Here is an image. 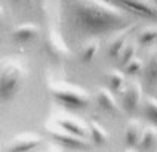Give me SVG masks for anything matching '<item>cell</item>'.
<instances>
[{
  "mask_svg": "<svg viewBox=\"0 0 157 152\" xmlns=\"http://www.w3.org/2000/svg\"><path fill=\"white\" fill-rule=\"evenodd\" d=\"M113 2L133 13H138L141 16L153 19L157 18V8L153 0H113Z\"/></svg>",
  "mask_w": 157,
  "mask_h": 152,
  "instance_id": "4",
  "label": "cell"
},
{
  "mask_svg": "<svg viewBox=\"0 0 157 152\" xmlns=\"http://www.w3.org/2000/svg\"><path fill=\"white\" fill-rule=\"evenodd\" d=\"M74 15L78 27L87 34H102L126 28V9L107 0H76Z\"/></svg>",
  "mask_w": 157,
  "mask_h": 152,
  "instance_id": "1",
  "label": "cell"
},
{
  "mask_svg": "<svg viewBox=\"0 0 157 152\" xmlns=\"http://www.w3.org/2000/svg\"><path fill=\"white\" fill-rule=\"evenodd\" d=\"M56 124L62 127L64 130L78 136V137H86L87 134V130L86 127L83 125V123L76 120V118H71V117H58L56 118Z\"/></svg>",
  "mask_w": 157,
  "mask_h": 152,
  "instance_id": "10",
  "label": "cell"
},
{
  "mask_svg": "<svg viewBox=\"0 0 157 152\" xmlns=\"http://www.w3.org/2000/svg\"><path fill=\"white\" fill-rule=\"evenodd\" d=\"M42 143V139L34 133H25L18 136L13 142L10 143L9 146V151L12 152H25V151H31L34 149L36 146H39Z\"/></svg>",
  "mask_w": 157,
  "mask_h": 152,
  "instance_id": "7",
  "label": "cell"
},
{
  "mask_svg": "<svg viewBox=\"0 0 157 152\" xmlns=\"http://www.w3.org/2000/svg\"><path fill=\"white\" fill-rule=\"evenodd\" d=\"M24 81V70L19 63L13 61H8L2 67V78H0V87H2V98L9 99L17 93L21 84Z\"/></svg>",
  "mask_w": 157,
  "mask_h": 152,
  "instance_id": "3",
  "label": "cell"
},
{
  "mask_svg": "<svg viewBox=\"0 0 157 152\" xmlns=\"http://www.w3.org/2000/svg\"><path fill=\"white\" fill-rule=\"evenodd\" d=\"M145 72V80L150 86H156L157 84V52L148 59V63L144 67Z\"/></svg>",
  "mask_w": 157,
  "mask_h": 152,
  "instance_id": "14",
  "label": "cell"
},
{
  "mask_svg": "<svg viewBox=\"0 0 157 152\" xmlns=\"http://www.w3.org/2000/svg\"><path fill=\"white\" fill-rule=\"evenodd\" d=\"M124 68H126V74H128V75H136V74H140V72L144 70V65H142V61H141V59L133 56Z\"/></svg>",
  "mask_w": 157,
  "mask_h": 152,
  "instance_id": "21",
  "label": "cell"
},
{
  "mask_svg": "<svg viewBox=\"0 0 157 152\" xmlns=\"http://www.w3.org/2000/svg\"><path fill=\"white\" fill-rule=\"evenodd\" d=\"M154 2V5H156V8H157V0H153Z\"/></svg>",
  "mask_w": 157,
  "mask_h": 152,
  "instance_id": "23",
  "label": "cell"
},
{
  "mask_svg": "<svg viewBox=\"0 0 157 152\" xmlns=\"http://www.w3.org/2000/svg\"><path fill=\"white\" fill-rule=\"evenodd\" d=\"M156 136H157L156 130H154L153 127L145 128V130H144V133H142V136H141V139H140V148H142V149H147V148H150V146L154 143Z\"/></svg>",
  "mask_w": 157,
  "mask_h": 152,
  "instance_id": "20",
  "label": "cell"
},
{
  "mask_svg": "<svg viewBox=\"0 0 157 152\" xmlns=\"http://www.w3.org/2000/svg\"><path fill=\"white\" fill-rule=\"evenodd\" d=\"M96 102H98V105L102 108L104 111H107L108 114H111V115L120 114L119 103L116 102L113 93H111L108 89H105V87L98 89V92H96Z\"/></svg>",
  "mask_w": 157,
  "mask_h": 152,
  "instance_id": "9",
  "label": "cell"
},
{
  "mask_svg": "<svg viewBox=\"0 0 157 152\" xmlns=\"http://www.w3.org/2000/svg\"><path fill=\"white\" fill-rule=\"evenodd\" d=\"M108 84H110V89L114 92H120L124 84V77H123L122 72L119 71H111L108 74Z\"/></svg>",
  "mask_w": 157,
  "mask_h": 152,
  "instance_id": "18",
  "label": "cell"
},
{
  "mask_svg": "<svg viewBox=\"0 0 157 152\" xmlns=\"http://www.w3.org/2000/svg\"><path fill=\"white\" fill-rule=\"evenodd\" d=\"M98 47H99L98 42H96V40H90V42L83 47V50H82V61H83V62L92 61L94 56L96 55V52H98Z\"/></svg>",
  "mask_w": 157,
  "mask_h": 152,
  "instance_id": "19",
  "label": "cell"
},
{
  "mask_svg": "<svg viewBox=\"0 0 157 152\" xmlns=\"http://www.w3.org/2000/svg\"><path fill=\"white\" fill-rule=\"evenodd\" d=\"M122 99H123V107L126 108V111L133 112L138 108L140 100H141V84L140 83L132 81L131 84L124 89Z\"/></svg>",
  "mask_w": 157,
  "mask_h": 152,
  "instance_id": "8",
  "label": "cell"
},
{
  "mask_svg": "<svg viewBox=\"0 0 157 152\" xmlns=\"http://www.w3.org/2000/svg\"><path fill=\"white\" fill-rule=\"evenodd\" d=\"M49 89L53 98L68 108H85L90 102L89 93L86 90L70 83H55Z\"/></svg>",
  "mask_w": 157,
  "mask_h": 152,
  "instance_id": "2",
  "label": "cell"
},
{
  "mask_svg": "<svg viewBox=\"0 0 157 152\" xmlns=\"http://www.w3.org/2000/svg\"><path fill=\"white\" fill-rule=\"evenodd\" d=\"M141 124L138 121L132 120L126 125V132H124V140L128 146H136L141 139Z\"/></svg>",
  "mask_w": 157,
  "mask_h": 152,
  "instance_id": "13",
  "label": "cell"
},
{
  "mask_svg": "<svg viewBox=\"0 0 157 152\" xmlns=\"http://www.w3.org/2000/svg\"><path fill=\"white\" fill-rule=\"evenodd\" d=\"M133 27H129V28H124V31H123L120 36H117L114 38L113 42H111V45L108 47V55H110V58H113V59H117L120 53L123 52V49H124V46H126V40H128V37L131 34V30Z\"/></svg>",
  "mask_w": 157,
  "mask_h": 152,
  "instance_id": "12",
  "label": "cell"
},
{
  "mask_svg": "<svg viewBox=\"0 0 157 152\" xmlns=\"http://www.w3.org/2000/svg\"><path fill=\"white\" fill-rule=\"evenodd\" d=\"M39 34V28L33 25V24H24L21 27L15 28L13 31V38L17 40L18 43H27V42H31L34 40Z\"/></svg>",
  "mask_w": 157,
  "mask_h": 152,
  "instance_id": "11",
  "label": "cell"
},
{
  "mask_svg": "<svg viewBox=\"0 0 157 152\" xmlns=\"http://www.w3.org/2000/svg\"><path fill=\"white\" fill-rule=\"evenodd\" d=\"M46 49H48L49 55L53 56L55 59H58V61L67 59V58H70L71 55V50L68 49V46L64 43L62 37L56 31H51L49 33L48 40H46Z\"/></svg>",
  "mask_w": 157,
  "mask_h": 152,
  "instance_id": "6",
  "label": "cell"
},
{
  "mask_svg": "<svg viewBox=\"0 0 157 152\" xmlns=\"http://www.w3.org/2000/svg\"><path fill=\"white\" fill-rule=\"evenodd\" d=\"M144 111L145 115L153 124L157 125V99L156 98H147L144 102Z\"/></svg>",
  "mask_w": 157,
  "mask_h": 152,
  "instance_id": "16",
  "label": "cell"
},
{
  "mask_svg": "<svg viewBox=\"0 0 157 152\" xmlns=\"http://www.w3.org/2000/svg\"><path fill=\"white\" fill-rule=\"evenodd\" d=\"M157 40V27L145 28L138 37V43L141 46H148Z\"/></svg>",
  "mask_w": 157,
  "mask_h": 152,
  "instance_id": "17",
  "label": "cell"
},
{
  "mask_svg": "<svg viewBox=\"0 0 157 152\" xmlns=\"http://www.w3.org/2000/svg\"><path fill=\"white\" fill-rule=\"evenodd\" d=\"M89 132H90V136H92V140L96 145H104V143L108 142V134H107V132L98 123H95V121H90Z\"/></svg>",
  "mask_w": 157,
  "mask_h": 152,
  "instance_id": "15",
  "label": "cell"
},
{
  "mask_svg": "<svg viewBox=\"0 0 157 152\" xmlns=\"http://www.w3.org/2000/svg\"><path fill=\"white\" fill-rule=\"evenodd\" d=\"M48 130V134L55 139L56 142L62 143L64 146H67V148H83V146H86V142H85V137H78L76 134L70 133V132H67V130H64L62 127H48L46 128Z\"/></svg>",
  "mask_w": 157,
  "mask_h": 152,
  "instance_id": "5",
  "label": "cell"
},
{
  "mask_svg": "<svg viewBox=\"0 0 157 152\" xmlns=\"http://www.w3.org/2000/svg\"><path fill=\"white\" fill-rule=\"evenodd\" d=\"M133 53H135V46L132 45V43L124 46L123 52L120 53V65H122V67H126L128 62L133 58Z\"/></svg>",
  "mask_w": 157,
  "mask_h": 152,
  "instance_id": "22",
  "label": "cell"
}]
</instances>
